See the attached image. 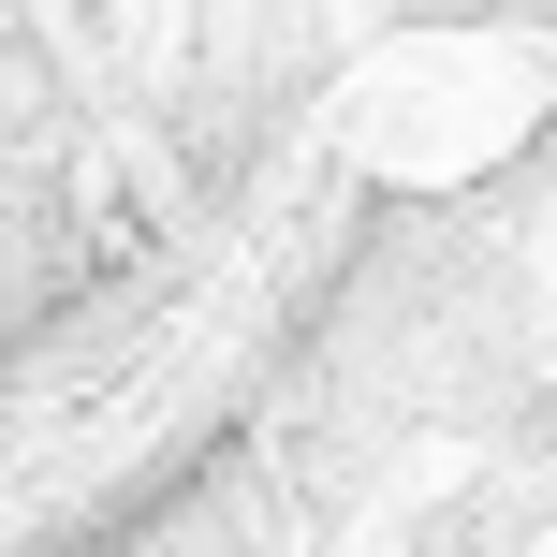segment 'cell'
Masks as SVG:
<instances>
[]
</instances>
